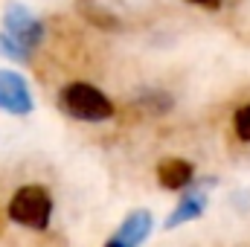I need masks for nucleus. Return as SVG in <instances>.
<instances>
[{
	"mask_svg": "<svg viewBox=\"0 0 250 247\" xmlns=\"http://www.w3.org/2000/svg\"><path fill=\"white\" fill-rule=\"evenodd\" d=\"M195 166L192 160H184V157H166L157 163V184L169 192H184L195 184Z\"/></svg>",
	"mask_w": 250,
	"mask_h": 247,
	"instance_id": "0eeeda50",
	"label": "nucleus"
},
{
	"mask_svg": "<svg viewBox=\"0 0 250 247\" xmlns=\"http://www.w3.org/2000/svg\"><path fill=\"white\" fill-rule=\"evenodd\" d=\"M233 131H236V137L242 143L250 145V102L236 108V114H233Z\"/></svg>",
	"mask_w": 250,
	"mask_h": 247,
	"instance_id": "9d476101",
	"label": "nucleus"
},
{
	"mask_svg": "<svg viewBox=\"0 0 250 247\" xmlns=\"http://www.w3.org/2000/svg\"><path fill=\"white\" fill-rule=\"evenodd\" d=\"M59 108L70 120L79 123H108L117 108L114 102L90 82H70L59 90Z\"/></svg>",
	"mask_w": 250,
	"mask_h": 247,
	"instance_id": "f03ea898",
	"label": "nucleus"
},
{
	"mask_svg": "<svg viewBox=\"0 0 250 247\" xmlns=\"http://www.w3.org/2000/svg\"><path fill=\"white\" fill-rule=\"evenodd\" d=\"M44 41V23L41 18H35L26 6L21 3H9L3 12V29H0V53L15 59V62H26Z\"/></svg>",
	"mask_w": 250,
	"mask_h": 247,
	"instance_id": "f257e3e1",
	"label": "nucleus"
},
{
	"mask_svg": "<svg viewBox=\"0 0 250 247\" xmlns=\"http://www.w3.org/2000/svg\"><path fill=\"white\" fill-rule=\"evenodd\" d=\"M32 108H35V99L26 79L15 70H0V111L12 117H26L32 114Z\"/></svg>",
	"mask_w": 250,
	"mask_h": 247,
	"instance_id": "39448f33",
	"label": "nucleus"
},
{
	"mask_svg": "<svg viewBox=\"0 0 250 247\" xmlns=\"http://www.w3.org/2000/svg\"><path fill=\"white\" fill-rule=\"evenodd\" d=\"M73 3H76V12H79L90 26H96V29H102V32L120 29V15H117L108 3H102V0H73Z\"/></svg>",
	"mask_w": 250,
	"mask_h": 247,
	"instance_id": "6e6552de",
	"label": "nucleus"
},
{
	"mask_svg": "<svg viewBox=\"0 0 250 247\" xmlns=\"http://www.w3.org/2000/svg\"><path fill=\"white\" fill-rule=\"evenodd\" d=\"M151 230H154V215H151V209L137 206V209H131L123 218V224L117 227V233H114L111 239L120 247H143L146 239L151 236Z\"/></svg>",
	"mask_w": 250,
	"mask_h": 247,
	"instance_id": "423d86ee",
	"label": "nucleus"
},
{
	"mask_svg": "<svg viewBox=\"0 0 250 247\" xmlns=\"http://www.w3.org/2000/svg\"><path fill=\"white\" fill-rule=\"evenodd\" d=\"M209 186H215V181H209V184L195 181L189 189H184L163 227H166V230H178V227H184L189 221L201 218V215L207 212V206H209Z\"/></svg>",
	"mask_w": 250,
	"mask_h": 247,
	"instance_id": "20e7f679",
	"label": "nucleus"
},
{
	"mask_svg": "<svg viewBox=\"0 0 250 247\" xmlns=\"http://www.w3.org/2000/svg\"><path fill=\"white\" fill-rule=\"evenodd\" d=\"M187 3H192V6H198V9H207V12H218L224 0H187Z\"/></svg>",
	"mask_w": 250,
	"mask_h": 247,
	"instance_id": "9b49d317",
	"label": "nucleus"
},
{
	"mask_svg": "<svg viewBox=\"0 0 250 247\" xmlns=\"http://www.w3.org/2000/svg\"><path fill=\"white\" fill-rule=\"evenodd\" d=\"M53 195L41 184H26L9 198V218L26 230H47L53 218Z\"/></svg>",
	"mask_w": 250,
	"mask_h": 247,
	"instance_id": "7ed1b4c3",
	"label": "nucleus"
},
{
	"mask_svg": "<svg viewBox=\"0 0 250 247\" xmlns=\"http://www.w3.org/2000/svg\"><path fill=\"white\" fill-rule=\"evenodd\" d=\"M134 108L148 117H163L175 108V96L163 87H140L134 93Z\"/></svg>",
	"mask_w": 250,
	"mask_h": 247,
	"instance_id": "1a4fd4ad",
	"label": "nucleus"
}]
</instances>
